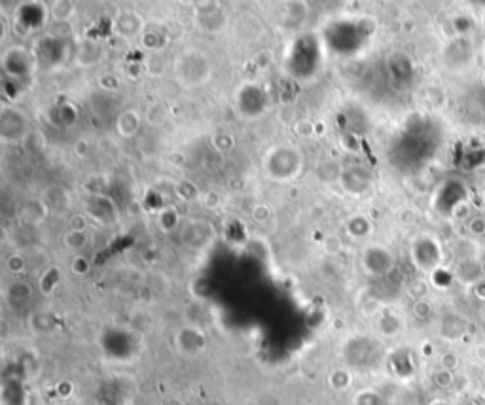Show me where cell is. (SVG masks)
Segmentation results:
<instances>
[{
	"instance_id": "7a4b0ae2",
	"label": "cell",
	"mask_w": 485,
	"mask_h": 405,
	"mask_svg": "<svg viewBox=\"0 0 485 405\" xmlns=\"http://www.w3.org/2000/svg\"><path fill=\"white\" fill-rule=\"evenodd\" d=\"M207 405H222V404H220V402H216V399H214V402H209Z\"/></svg>"
},
{
	"instance_id": "6da1fadb",
	"label": "cell",
	"mask_w": 485,
	"mask_h": 405,
	"mask_svg": "<svg viewBox=\"0 0 485 405\" xmlns=\"http://www.w3.org/2000/svg\"><path fill=\"white\" fill-rule=\"evenodd\" d=\"M164 405H184V404H182L180 399H167Z\"/></svg>"
}]
</instances>
